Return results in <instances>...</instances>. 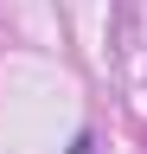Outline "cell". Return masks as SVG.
Wrapping results in <instances>:
<instances>
[{
    "label": "cell",
    "instance_id": "cell-1",
    "mask_svg": "<svg viewBox=\"0 0 147 154\" xmlns=\"http://www.w3.org/2000/svg\"><path fill=\"white\" fill-rule=\"evenodd\" d=\"M70 154H90V135H77V148H70Z\"/></svg>",
    "mask_w": 147,
    "mask_h": 154
}]
</instances>
